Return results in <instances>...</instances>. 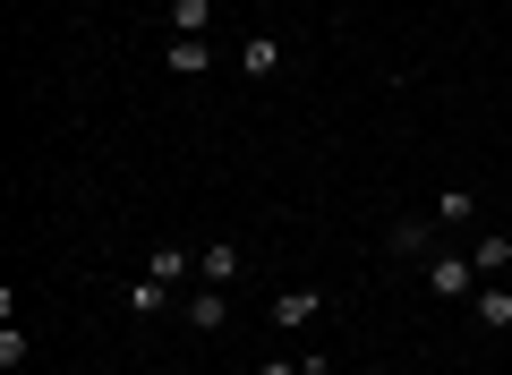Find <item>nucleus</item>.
Here are the masks:
<instances>
[{
	"label": "nucleus",
	"instance_id": "nucleus-1",
	"mask_svg": "<svg viewBox=\"0 0 512 375\" xmlns=\"http://www.w3.org/2000/svg\"><path fill=\"white\" fill-rule=\"evenodd\" d=\"M427 290H436V299H478V265H470V248H461V256H427Z\"/></svg>",
	"mask_w": 512,
	"mask_h": 375
},
{
	"label": "nucleus",
	"instance_id": "nucleus-2",
	"mask_svg": "<svg viewBox=\"0 0 512 375\" xmlns=\"http://www.w3.org/2000/svg\"><path fill=\"white\" fill-rule=\"evenodd\" d=\"M214 60H222V52H214L205 35H171V43H163V69H171V77H205Z\"/></svg>",
	"mask_w": 512,
	"mask_h": 375
},
{
	"label": "nucleus",
	"instance_id": "nucleus-3",
	"mask_svg": "<svg viewBox=\"0 0 512 375\" xmlns=\"http://www.w3.org/2000/svg\"><path fill=\"white\" fill-rule=\"evenodd\" d=\"M180 316H188V333H222V324H231V290H214V282H205V290H188V307H180Z\"/></svg>",
	"mask_w": 512,
	"mask_h": 375
},
{
	"label": "nucleus",
	"instance_id": "nucleus-4",
	"mask_svg": "<svg viewBox=\"0 0 512 375\" xmlns=\"http://www.w3.org/2000/svg\"><path fill=\"white\" fill-rule=\"evenodd\" d=\"M231 60H239L248 77H274L291 52H282V35H265V26H256V35H239V52H231Z\"/></svg>",
	"mask_w": 512,
	"mask_h": 375
},
{
	"label": "nucleus",
	"instance_id": "nucleus-5",
	"mask_svg": "<svg viewBox=\"0 0 512 375\" xmlns=\"http://www.w3.org/2000/svg\"><path fill=\"white\" fill-rule=\"evenodd\" d=\"M239 273H248V256H239L231 239H214V248H197V282H214V290H231Z\"/></svg>",
	"mask_w": 512,
	"mask_h": 375
},
{
	"label": "nucleus",
	"instance_id": "nucleus-6",
	"mask_svg": "<svg viewBox=\"0 0 512 375\" xmlns=\"http://www.w3.org/2000/svg\"><path fill=\"white\" fill-rule=\"evenodd\" d=\"M171 299H180V282H163V273H137L128 282V316H171Z\"/></svg>",
	"mask_w": 512,
	"mask_h": 375
},
{
	"label": "nucleus",
	"instance_id": "nucleus-7",
	"mask_svg": "<svg viewBox=\"0 0 512 375\" xmlns=\"http://www.w3.org/2000/svg\"><path fill=\"white\" fill-rule=\"evenodd\" d=\"M470 324H487V333H504V324H512V290H504V282H487V290L470 299Z\"/></svg>",
	"mask_w": 512,
	"mask_h": 375
},
{
	"label": "nucleus",
	"instance_id": "nucleus-8",
	"mask_svg": "<svg viewBox=\"0 0 512 375\" xmlns=\"http://www.w3.org/2000/svg\"><path fill=\"white\" fill-rule=\"evenodd\" d=\"M470 265H478V282H495V273L512 265V239H504V231H487V239L470 248Z\"/></svg>",
	"mask_w": 512,
	"mask_h": 375
},
{
	"label": "nucleus",
	"instance_id": "nucleus-9",
	"mask_svg": "<svg viewBox=\"0 0 512 375\" xmlns=\"http://www.w3.org/2000/svg\"><path fill=\"white\" fill-rule=\"evenodd\" d=\"M316 307H325V290H282V299H274V324H308Z\"/></svg>",
	"mask_w": 512,
	"mask_h": 375
},
{
	"label": "nucleus",
	"instance_id": "nucleus-10",
	"mask_svg": "<svg viewBox=\"0 0 512 375\" xmlns=\"http://www.w3.org/2000/svg\"><path fill=\"white\" fill-rule=\"evenodd\" d=\"M146 273H163V282H188L197 273V248H154V265Z\"/></svg>",
	"mask_w": 512,
	"mask_h": 375
},
{
	"label": "nucleus",
	"instance_id": "nucleus-11",
	"mask_svg": "<svg viewBox=\"0 0 512 375\" xmlns=\"http://www.w3.org/2000/svg\"><path fill=\"white\" fill-rule=\"evenodd\" d=\"M205 18H214V0H171V35H205Z\"/></svg>",
	"mask_w": 512,
	"mask_h": 375
},
{
	"label": "nucleus",
	"instance_id": "nucleus-12",
	"mask_svg": "<svg viewBox=\"0 0 512 375\" xmlns=\"http://www.w3.org/2000/svg\"><path fill=\"white\" fill-rule=\"evenodd\" d=\"M470 214H478L470 188H436V222H470Z\"/></svg>",
	"mask_w": 512,
	"mask_h": 375
},
{
	"label": "nucleus",
	"instance_id": "nucleus-13",
	"mask_svg": "<svg viewBox=\"0 0 512 375\" xmlns=\"http://www.w3.org/2000/svg\"><path fill=\"white\" fill-rule=\"evenodd\" d=\"M299 375H333V358H325V350H308V358H299Z\"/></svg>",
	"mask_w": 512,
	"mask_h": 375
},
{
	"label": "nucleus",
	"instance_id": "nucleus-14",
	"mask_svg": "<svg viewBox=\"0 0 512 375\" xmlns=\"http://www.w3.org/2000/svg\"><path fill=\"white\" fill-rule=\"evenodd\" d=\"M256 375H299V367H291V358H265V367H256Z\"/></svg>",
	"mask_w": 512,
	"mask_h": 375
}]
</instances>
